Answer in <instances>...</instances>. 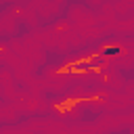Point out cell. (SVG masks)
<instances>
[{"label":"cell","mask_w":134,"mask_h":134,"mask_svg":"<svg viewBox=\"0 0 134 134\" xmlns=\"http://www.w3.org/2000/svg\"><path fill=\"white\" fill-rule=\"evenodd\" d=\"M117 52H119V48H117V46H109V48L105 50V54H107V57H113V54H117Z\"/></svg>","instance_id":"6da1fadb"}]
</instances>
